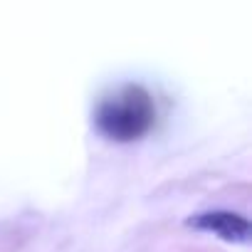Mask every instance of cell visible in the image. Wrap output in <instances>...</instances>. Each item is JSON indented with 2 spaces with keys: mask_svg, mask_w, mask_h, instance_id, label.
<instances>
[{
  "mask_svg": "<svg viewBox=\"0 0 252 252\" xmlns=\"http://www.w3.org/2000/svg\"><path fill=\"white\" fill-rule=\"evenodd\" d=\"M190 222L195 227L215 232V235H220L222 240H230V242H245L247 235H250L247 220L235 215V213H205V215H200Z\"/></svg>",
  "mask_w": 252,
  "mask_h": 252,
  "instance_id": "cell-2",
  "label": "cell"
},
{
  "mask_svg": "<svg viewBox=\"0 0 252 252\" xmlns=\"http://www.w3.org/2000/svg\"><path fill=\"white\" fill-rule=\"evenodd\" d=\"M154 116V101L141 87H124L121 92L101 101L96 111V124L106 136L116 141H131L151 129Z\"/></svg>",
  "mask_w": 252,
  "mask_h": 252,
  "instance_id": "cell-1",
  "label": "cell"
}]
</instances>
